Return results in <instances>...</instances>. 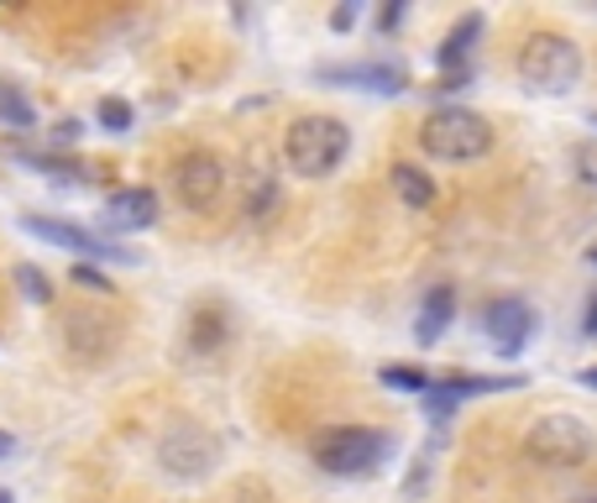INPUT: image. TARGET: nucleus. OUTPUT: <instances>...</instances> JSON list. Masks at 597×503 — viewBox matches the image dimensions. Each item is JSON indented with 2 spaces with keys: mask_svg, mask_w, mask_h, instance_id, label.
<instances>
[{
  "mask_svg": "<svg viewBox=\"0 0 597 503\" xmlns=\"http://www.w3.org/2000/svg\"><path fill=\"white\" fill-rule=\"evenodd\" d=\"M393 451V441L367 425H325L310 435V456L331 478H372Z\"/></svg>",
  "mask_w": 597,
  "mask_h": 503,
  "instance_id": "f257e3e1",
  "label": "nucleus"
},
{
  "mask_svg": "<svg viewBox=\"0 0 597 503\" xmlns=\"http://www.w3.org/2000/svg\"><path fill=\"white\" fill-rule=\"evenodd\" d=\"M346 152H352V132L335 116H299L284 132V158L299 179H331Z\"/></svg>",
  "mask_w": 597,
  "mask_h": 503,
  "instance_id": "f03ea898",
  "label": "nucleus"
},
{
  "mask_svg": "<svg viewBox=\"0 0 597 503\" xmlns=\"http://www.w3.org/2000/svg\"><path fill=\"white\" fill-rule=\"evenodd\" d=\"M514 64H519V79L540 95H566L582 84V48L566 32H529Z\"/></svg>",
  "mask_w": 597,
  "mask_h": 503,
  "instance_id": "7ed1b4c3",
  "label": "nucleus"
},
{
  "mask_svg": "<svg viewBox=\"0 0 597 503\" xmlns=\"http://www.w3.org/2000/svg\"><path fill=\"white\" fill-rule=\"evenodd\" d=\"M420 147L430 152L435 163H472L493 147V126L478 111H461V105H440L425 116L420 126Z\"/></svg>",
  "mask_w": 597,
  "mask_h": 503,
  "instance_id": "20e7f679",
  "label": "nucleus"
},
{
  "mask_svg": "<svg viewBox=\"0 0 597 503\" xmlns=\"http://www.w3.org/2000/svg\"><path fill=\"white\" fill-rule=\"evenodd\" d=\"M597 451V435L587 431V420L582 414H540L535 425L525 431V456L535 467H582V461H593Z\"/></svg>",
  "mask_w": 597,
  "mask_h": 503,
  "instance_id": "39448f33",
  "label": "nucleus"
},
{
  "mask_svg": "<svg viewBox=\"0 0 597 503\" xmlns=\"http://www.w3.org/2000/svg\"><path fill=\"white\" fill-rule=\"evenodd\" d=\"M22 231H26V237L53 241V247H69V252H79V263H137V252H120L116 241L95 237V231H84V226H69V220L22 216Z\"/></svg>",
  "mask_w": 597,
  "mask_h": 503,
  "instance_id": "423d86ee",
  "label": "nucleus"
},
{
  "mask_svg": "<svg viewBox=\"0 0 597 503\" xmlns=\"http://www.w3.org/2000/svg\"><path fill=\"white\" fill-rule=\"evenodd\" d=\"M173 190H179V199H184L190 210H210L220 199V190H226V163H220L216 152L194 147V152H184L179 168H173Z\"/></svg>",
  "mask_w": 597,
  "mask_h": 503,
  "instance_id": "0eeeda50",
  "label": "nucleus"
},
{
  "mask_svg": "<svg viewBox=\"0 0 597 503\" xmlns=\"http://www.w3.org/2000/svg\"><path fill=\"white\" fill-rule=\"evenodd\" d=\"M482 331L493 335V346L503 357H519L529 346V335H535V305L519 299V294H503V299H493L482 310Z\"/></svg>",
  "mask_w": 597,
  "mask_h": 503,
  "instance_id": "6e6552de",
  "label": "nucleus"
},
{
  "mask_svg": "<svg viewBox=\"0 0 597 503\" xmlns=\"http://www.w3.org/2000/svg\"><path fill=\"white\" fill-rule=\"evenodd\" d=\"M111 220H116V226H126V231H147V226L158 220V194L142 190V184L116 190V194H111Z\"/></svg>",
  "mask_w": 597,
  "mask_h": 503,
  "instance_id": "1a4fd4ad",
  "label": "nucleus"
},
{
  "mask_svg": "<svg viewBox=\"0 0 597 503\" xmlns=\"http://www.w3.org/2000/svg\"><path fill=\"white\" fill-rule=\"evenodd\" d=\"M451 315H456V294L446 284L430 288L425 305H420V320H414V341H420V346H435V341L446 335V325H451Z\"/></svg>",
  "mask_w": 597,
  "mask_h": 503,
  "instance_id": "9d476101",
  "label": "nucleus"
},
{
  "mask_svg": "<svg viewBox=\"0 0 597 503\" xmlns=\"http://www.w3.org/2000/svg\"><path fill=\"white\" fill-rule=\"evenodd\" d=\"M64 331H69V346L79 352V341H95V357H105L111 346H116L120 325L111 320V315H95V310H73L69 320H64Z\"/></svg>",
  "mask_w": 597,
  "mask_h": 503,
  "instance_id": "9b49d317",
  "label": "nucleus"
},
{
  "mask_svg": "<svg viewBox=\"0 0 597 503\" xmlns=\"http://www.w3.org/2000/svg\"><path fill=\"white\" fill-rule=\"evenodd\" d=\"M478 37H482V16H478V11H467V16L451 26L446 48H440V69L451 73V84H446V90H461V58L478 48Z\"/></svg>",
  "mask_w": 597,
  "mask_h": 503,
  "instance_id": "f8f14e48",
  "label": "nucleus"
},
{
  "mask_svg": "<svg viewBox=\"0 0 597 503\" xmlns=\"http://www.w3.org/2000/svg\"><path fill=\"white\" fill-rule=\"evenodd\" d=\"M325 79H346V84H367V90H404V69L399 64H346V69H320Z\"/></svg>",
  "mask_w": 597,
  "mask_h": 503,
  "instance_id": "ddd939ff",
  "label": "nucleus"
},
{
  "mask_svg": "<svg viewBox=\"0 0 597 503\" xmlns=\"http://www.w3.org/2000/svg\"><path fill=\"white\" fill-rule=\"evenodd\" d=\"M393 194L404 199L409 210H430L435 205V179L425 173V168H414V163H393Z\"/></svg>",
  "mask_w": 597,
  "mask_h": 503,
  "instance_id": "4468645a",
  "label": "nucleus"
},
{
  "mask_svg": "<svg viewBox=\"0 0 597 503\" xmlns=\"http://www.w3.org/2000/svg\"><path fill=\"white\" fill-rule=\"evenodd\" d=\"M0 126H11V132H32L37 126V105L22 95V84H11V79H0Z\"/></svg>",
  "mask_w": 597,
  "mask_h": 503,
  "instance_id": "2eb2a0df",
  "label": "nucleus"
},
{
  "mask_svg": "<svg viewBox=\"0 0 597 503\" xmlns=\"http://www.w3.org/2000/svg\"><path fill=\"white\" fill-rule=\"evenodd\" d=\"M378 378H382V388H399V393H430V373H420L409 362H388Z\"/></svg>",
  "mask_w": 597,
  "mask_h": 503,
  "instance_id": "dca6fc26",
  "label": "nucleus"
},
{
  "mask_svg": "<svg viewBox=\"0 0 597 503\" xmlns=\"http://www.w3.org/2000/svg\"><path fill=\"white\" fill-rule=\"evenodd\" d=\"M16 288H22V299H32V305H48L53 299V284H48V273L43 267H32V263H16Z\"/></svg>",
  "mask_w": 597,
  "mask_h": 503,
  "instance_id": "f3484780",
  "label": "nucleus"
},
{
  "mask_svg": "<svg viewBox=\"0 0 597 503\" xmlns=\"http://www.w3.org/2000/svg\"><path fill=\"white\" fill-rule=\"evenodd\" d=\"M26 163L43 168V173H53V179H69V184H84V179H90L79 163H64V158H48V152H26Z\"/></svg>",
  "mask_w": 597,
  "mask_h": 503,
  "instance_id": "a211bd4d",
  "label": "nucleus"
},
{
  "mask_svg": "<svg viewBox=\"0 0 597 503\" xmlns=\"http://www.w3.org/2000/svg\"><path fill=\"white\" fill-rule=\"evenodd\" d=\"M100 126H105V132H131V105H126V100L120 95H105L100 100Z\"/></svg>",
  "mask_w": 597,
  "mask_h": 503,
  "instance_id": "6ab92c4d",
  "label": "nucleus"
},
{
  "mask_svg": "<svg viewBox=\"0 0 597 503\" xmlns=\"http://www.w3.org/2000/svg\"><path fill=\"white\" fill-rule=\"evenodd\" d=\"M69 278H73L79 288H90V294H100V299H105V294H116V288H111V278H105V273H100L95 263H73Z\"/></svg>",
  "mask_w": 597,
  "mask_h": 503,
  "instance_id": "aec40b11",
  "label": "nucleus"
},
{
  "mask_svg": "<svg viewBox=\"0 0 597 503\" xmlns=\"http://www.w3.org/2000/svg\"><path fill=\"white\" fill-rule=\"evenodd\" d=\"M572 163H576V173H582L587 184H597V142H576L572 147Z\"/></svg>",
  "mask_w": 597,
  "mask_h": 503,
  "instance_id": "412c9836",
  "label": "nucleus"
},
{
  "mask_svg": "<svg viewBox=\"0 0 597 503\" xmlns=\"http://www.w3.org/2000/svg\"><path fill=\"white\" fill-rule=\"evenodd\" d=\"M352 22H357V5H335V11H331V26H335V32H346Z\"/></svg>",
  "mask_w": 597,
  "mask_h": 503,
  "instance_id": "4be33fe9",
  "label": "nucleus"
},
{
  "mask_svg": "<svg viewBox=\"0 0 597 503\" xmlns=\"http://www.w3.org/2000/svg\"><path fill=\"white\" fill-rule=\"evenodd\" d=\"M399 22H404V5H382V11H378V26H382V32H393Z\"/></svg>",
  "mask_w": 597,
  "mask_h": 503,
  "instance_id": "5701e85b",
  "label": "nucleus"
},
{
  "mask_svg": "<svg viewBox=\"0 0 597 503\" xmlns=\"http://www.w3.org/2000/svg\"><path fill=\"white\" fill-rule=\"evenodd\" d=\"M11 451H16V435H5V431H0V456H11Z\"/></svg>",
  "mask_w": 597,
  "mask_h": 503,
  "instance_id": "b1692460",
  "label": "nucleus"
},
{
  "mask_svg": "<svg viewBox=\"0 0 597 503\" xmlns=\"http://www.w3.org/2000/svg\"><path fill=\"white\" fill-rule=\"evenodd\" d=\"M587 335H597V299H593V310H587Z\"/></svg>",
  "mask_w": 597,
  "mask_h": 503,
  "instance_id": "393cba45",
  "label": "nucleus"
},
{
  "mask_svg": "<svg viewBox=\"0 0 597 503\" xmlns=\"http://www.w3.org/2000/svg\"><path fill=\"white\" fill-rule=\"evenodd\" d=\"M582 384H587V388H597V362H593V367H587V373H582Z\"/></svg>",
  "mask_w": 597,
  "mask_h": 503,
  "instance_id": "a878e982",
  "label": "nucleus"
},
{
  "mask_svg": "<svg viewBox=\"0 0 597 503\" xmlns=\"http://www.w3.org/2000/svg\"><path fill=\"white\" fill-rule=\"evenodd\" d=\"M587 258H593V263H597V241H593V252H587Z\"/></svg>",
  "mask_w": 597,
  "mask_h": 503,
  "instance_id": "bb28decb",
  "label": "nucleus"
},
{
  "mask_svg": "<svg viewBox=\"0 0 597 503\" xmlns=\"http://www.w3.org/2000/svg\"><path fill=\"white\" fill-rule=\"evenodd\" d=\"M0 503H11V493H0Z\"/></svg>",
  "mask_w": 597,
  "mask_h": 503,
  "instance_id": "cd10ccee",
  "label": "nucleus"
},
{
  "mask_svg": "<svg viewBox=\"0 0 597 503\" xmlns=\"http://www.w3.org/2000/svg\"><path fill=\"white\" fill-rule=\"evenodd\" d=\"M587 503H597V499H587Z\"/></svg>",
  "mask_w": 597,
  "mask_h": 503,
  "instance_id": "c85d7f7f",
  "label": "nucleus"
}]
</instances>
